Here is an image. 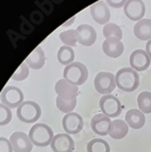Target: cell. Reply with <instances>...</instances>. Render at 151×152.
Listing matches in <instances>:
<instances>
[{"mask_svg": "<svg viewBox=\"0 0 151 152\" xmlns=\"http://www.w3.org/2000/svg\"><path fill=\"white\" fill-rule=\"evenodd\" d=\"M116 84L119 89L125 92L135 91L139 86V75L132 67H123L116 76Z\"/></svg>", "mask_w": 151, "mask_h": 152, "instance_id": "cell-1", "label": "cell"}, {"mask_svg": "<svg viewBox=\"0 0 151 152\" xmlns=\"http://www.w3.org/2000/svg\"><path fill=\"white\" fill-rule=\"evenodd\" d=\"M28 136L34 145L43 148L51 144L54 139V132L46 124L37 123L31 128Z\"/></svg>", "mask_w": 151, "mask_h": 152, "instance_id": "cell-2", "label": "cell"}, {"mask_svg": "<svg viewBox=\"0 0 151 152\" xmlns=\"http://www.w3.org/2000/svg\"><path fill=\"white\" fill-rule=\"evenodd\" d=\"M64 79L67 80L75 86L83 85L88 77V68L84 64L80 62H73L64 69Z\"/></svg>", "mask_w": 151, "mask_h": 152, "instance_id": "cell-3", "label": "cell"}, {"mask_svg": "<svg viewBox=\"0 0 151 152\" xmlns=\"http://www.w3.org/2000/svg\"><path fill=\"white\" fill-rule=\"evenodd\" d=\"M18 119L25 123H34L41 116L40 106L34 101H24L17 110Z\"/></svg>", "mask_w": 151, "mask_h": 152, "instance_id": "cell-4", "label": "cell"}, {"mask_svg": "<svg viewBox=\"0 0 151 152\" xmlns=\"http://www.w3.org/2000/svg\"><path fill=\"white\" fill-rule=\"evenodd\" d=\"M1 102L9 108L18 107L24 101V94L21 89L14 86L6 87L1 92Z\"/></svg>", "mask_w": 151, "mask_h": 152, "instance_id": "cell-5", "label": "cell"}, {"mask_svg": "<svg viewBox=\"0 0 151 152\" xmlns=\"http://www.w3.org/2000/svg\"><path fill=\"white\" fill-rule=\"evenodd\" d=\"M99 107L103 114L108 118H117L122 112V105L119 99L113 95L103 96L99 100Z\"/></svg>", "mask_w": 151, "mask_h": 152, "instance_id": "cell-6", "label": "cell"}, {"mask_svg": "<svg viewBox=\"0 0 151 152\" xmlns=\"http://www.w3.org/2000/svg\"><path fill=\"white\" fill-rule=\"evenodd\" d=\"M95 88L102 95L110 94L116 88V78L112 73L99 72L94 80Z\"/></svg>", "mask_w": 151, "mask_h": 152, "instance_id": "cell-7", "label": "cell"}, {"mask_svg": "<svg viewBox=\"0 0 151 152\" xmlns=\"http://www.w3.org/2000/svg\"><path fill=\"white\" fill-rule=\"evenodd\" d=\"M55 90H56V93L58 94V96L66 101L77 99L78 95L77 86L71 84V83H69L64 78L57 82L56 86H55Z\"/></svg>", "mask_w": 151, "mask_h": 152, "instance_id": "cell-8", "label": "cell"}, {"mask_svg": "<svg viewBox=\"0 0 151 152\" xmlns=\"http://www.w3.org/2000/svg\"><path fill=\"white\" fill-rule=\"evenodd\" d=\"M50 146L54 152H73L75 149L74 140L66 133H60L55 136Z\"/></svg>", "mask_w": 151, "mask_h": 152, "instance_id": "cell-9", "label": "cell"}, {"mask_svg": "<svg viewBox=\"0 0 151 152\" xmlns=\"http://www.w3.org/2000/svg\"><path fill=\"white\" fill-rule=\"evenodd\" d=\"M9 141L15 152H31L33 149V143L29 139V136L24 132L18 131L13 133L10 136Z\"/></svg>", "mask_w": 151, "mask_h": 152, "instance_id": "cell-10", "label": "cell"}, {"mask_svg": "<svg viewBox=\"0 0 151 152\" xmlns=\"http://www.w3.org/2000/svg\"><path fill=\"white\" fill-rule=\"evenodd\" d=\"M62 125L66 134H77L83 129L84 121L79 114L71 112L65 115Z\"/></svg>", "mask_w": 151, "mask_h": 152, "instance_id": "cell-11", "label": "cell"}, {"mask_svg": "<svg viewBox=\"0 0 151 152\" xmlns=\"http://www.w3.org/2000/svg\"><path fill=\"white\" fill-rule=\"evenodd\" d=\"M150 58L147 51L142 49H136L133 51L129 57V63L131 67L136 71L147 70L150 65Z\"/></svg>", "mask_w": 151, "mask_h": 152, "instance_id": "cell-12", "label": "cell"}, {"mask_svg": "<svg viewBox=\"0 0 151 152\" xmlns=\"http://www.w3.org/2000/svg\"><path fill=\"white\" fill-rule=\"evenodd\" d=\"M77 33V42L85 47L92 46L97 39V32L93 26L88 24H82L76 29Z\"/></svg>", "mask_w": 151, "mask_h": 152, "instance_id": "cell-13", "label": "cell"}, {"mask_svg": "<svg viewBox=\"0 0 151 152\" xmlns=\"http://www.w3.org/2000/svg\"><path fill=\"white\" fill-rule=\"evenodd\" d=\"M125 15L132 21H140L144 17L146 7L143 1L139 0H130L127 1L124 7Z\"/></svg>", "mask_w": 151, "mask_h": 152, "instance_id": "cell-14", "label": "cell"}, {"mask_svg": "<svg viewBox=\"0 0 151 152\" xmlns=\"http://www.w3.org/2000/svg\"><path fill=\"white\" fill-rule=\"evenodd\" d=\"M90 14L93 19L99 25H107L110 19V11L107 4L103 1H98L90 7Z\"/></svg>", "mask_w": 151, "mask_h": 152, "instance_id": "cell-15", "label": "cell"}, {"mask_svg": "<svg viewBox=\"0 0 151 152\" xmlns=\"http://www.w3.org/2000/svg\"><path fill=\"white\" fill-rule=\"evenodd\" d=\"M110 118H108L103 113L97 114L95 115L92 119L90 126L92 130L99 136H107L108 135L109 128H110V124H111Z\"/></svg>", "mask_w": 151, "mask_h": 152, "instance_id": "cell-16", "label": "cell"}, {"mask_svg": "<svg viewBox=\"0 0 151 152\" xmlns=\"http://www.w3.org/2000/svg\"><path fill=\"white\" fill-rule=\"evenodd\" d=\"M102 49L107 56L112 58H117L124 52V45L120 39L117 37H109L103 42Z\"/></svg>", "mask_w": 151, "mask_h": 152, "instance_id": "cell-17", "label": "cell"}, {"mask_svg": "<svg viewBox=\"0 0 151 152\" xmlns=\"http://www.w3.org/2000/svg\"><path fill=\"white\" fill-rule=\"evenodd\" d=\"M127 124L134 129H139L143 128L146 122V118L143 112H141L139 109H129L126 114L125 118Z\"/></svg>", "mask_w": 151, "mask_h": 152, "instance_id": "cell-18", "label": "cell"}, {"mask_svg": "<svg viewBox=\"0 0 151 152\" xmlns=\"http://www.w3.org/2000/svg\"><path fill=\"white\" fill-rule=\"evenodd\" d=\"M128 133V125L121 119H115L111 122L108 135L114 140H122Z\"/></svg>", "mask_w": 151, "mask_h": 152, "instance_id": "cell-19", "label": "cell"}, {"mask_svg": "<svg viewBox=\"0 0 151 152\" xmlns=\"http://www.w3.org/2000/svg\"><path fill=\"white\" fill-rule=\"evenodd\" d=\"M45 53L40 47L35 48L29 56L26 58V65L30 68H33V69H40V68H42L45 65Z\"/></svg>", "mask_w": 151, "mask_h": 152, "instance_id": "cell-20", "label": "cell"}, {"mask_svg": "<svg viewBox=\"0 0 151 152\" xmlns=\"http://www.w3.org/2000/svg\"><path fill=\"white\" fill-rule=\"evenodd\" d=\"M134 34L140 40L151 39V19L146 18L139 21L134 26Z\"/></svg>", "mask_w": 151, "mask_h": 152, "instance_id": "cell-21", "label": "cell"}, {"mask_svg": "<svg viewBox=\"0 0 151 152\" xmlns=\"http://www.w3.org/2000/svg\"><path fill=\"white\" fill-rule=\"evenodd\" d=\"M75 59V52L72 48L63 46L58 52V60L60 64L68 66L73 63Z\"/></svg>", "mask_w": 151, "mask_h": 152, "instance_id": "cell-22", "label": "cell"}, {"mask_svg": "<svg viewBox=\"0 0 151 152\" xmlns=\"http://www.w3.org/2000/svg\"><path fill=\"white\" fill-rule=\"evenodd\" d=\"M88 152H110V147L106 140L101 139H94L87 145Z\"/></svg>", "mask_w": 151, "mask_h": 152, "instance_id": "cell-23", "label": "cell"}, {"mask_svg": "<svg viewBox=\"0 0 151 152\" xmlns=\"http://www.w3.org/2000/svg\"><path fill=\"white\" fill-rule=\"evenodd\" d=\"M138 105L143 113H151V92L143 91L138 96Z\"/></svg>", "mask_w": 151, "mask_h": 152, "instance_id": "cell-24", "label": "cell"}, {"mask_svg": "<svg viewBox=\"0 0 151 152\" xmlns=\"http://www.w3.org/2000/svg\"><path fill=\"white\" fill-rule=\"evenodd\" d=\"M103 35L106 38L117 37L118 39H121L122 38V30L117 25H116L114 23H108L104 26Z\"/></svg>", "mask_w": 151, "mask_h": 152, "instance_id": "cell-25", "label": "cell"}, {"mask_svg": "<svg viewBox=\"0 0 151 152\" xmlns=\"http://www.w3.org/2000/svg\"><path fill=\"white\" fill-rule=\"evenodd\" d=\"M59 37L62 42L67 47H75L77 42V33L76 30H66L60 33Z\"/></svg>", "mask_w": 151, "mask_h": 152, "instance_id": "cell-26", "label": "cell"}, {"mask_svg": "<svg viewBox=\"0 0 151 152\" xmlns=\"http://www.w3.org/2000/svg\"><path fill=\"white\" fill-rule=\"evenodd\" d=\"M56 104H57L58 108L61 112L68 114V113H71V111H73L75 109V107L77 106V99H75L73 100L66 101V100L60 99L59 96H58L57 100H56Z\"/></svg>", "mask_w": 151, "mask_h": 152, "instance_id": "cell-27", "label": "cell"}, {"mask_svg": "<svg viewBox=\"0 0 151 152\" xmlns=\"http://www.w3.org/2000/svg\"><path fill=\"white\" fill-rule=\"evenodd\" d=\"M29 75V67L27 66L26 63H22L18 69L13 74L11 78L16 81H23Z\"/></svg>", "mask_w": 151, "mask_h": 152, "instance_id": "cell-28", "label": "cell"}, {"mask_svg": "<svg viewBox=\"0 0 151 152\" xmlns=\"http://www.w3.org/2000/svg\"><path fill=\"white\" fill-rule=\"evenodd\" d=\"M12 119V113L10 108L4 104L0 105V125L5 126L8 124Z\"/></svg>", "mask_w": 151, "mask_h": 152, "instance_id": "cell-29", "label": "cell"}, {"mask_svg": "<svg viewBox=\"0 0 151 152\" xmlns=\"http://www.w3.org/2000/svg\"><path fill=\"white\" fill-rule=\"evenodd\" d=\"M13 147L11 142L7 140L6 137H1L0 139V152H12Z\"/></svg>", "mask_w": 151, "mask_h": 152, "instance_id": "cell-30", "label": "cell"}, {"mask_svg": "<svg viewBox=\"0 0 151 152\" xmlns=\"http://www.w3.org/2000/svg\"><path fill=\"white\" fill-rule=\"evenodd\" d=\"M107 4L109 6H111L113 7H116V8L124 6L127 3V1H123V0H122V1H107Z\"/></svg>", "mask_w": 151, "mask_h": 152, "instance_id": "cell-31", "label": "cell"}, {"mask_svg": "<svg viewBox=\"0 0 151 152\" xmlns=\"http://www.w3.org/2000/svg\"><path fill=\"white\" fill-rule=\"evenodd\" d=\"M146 51H147V55H148L150 59H151V39L147 41V43L146 45Z\"/></svg>", "mask_w": 151, "mask_h": 152, "instance_id": "cell-32", "label": "cell"}, {"mask_svg": "<svg viewBox=\"0 0 151 152\" xmlns=\"http://www.w3.org/2000/svg\"><path fill=\"white\" fill-rule=\"evenodd\" d=\"M75 19H76V18H75V17H74V18H71V19H70L69 21L66 22V23H65V24L63 25V26H70V25H71V23L75 21Z\"/></svg>", "mask_w": 151, "mask_h": 152, "instance_id": "cell-33", "label": "cell"}]
</instances>
